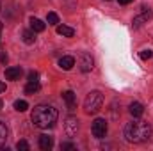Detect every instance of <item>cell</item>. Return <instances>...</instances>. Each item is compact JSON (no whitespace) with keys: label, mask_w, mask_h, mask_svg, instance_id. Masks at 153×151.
<instances>
[{"label":"cell","mask_w":153,"mask_h":151,"mask_svg":"<svg viewBox=\"0 0 153 151\" xmlns=\"http://www.w3.org/2000/svg\"><path fill=\"white\" fill-rule=\"evenodd\" d=\"M22 39H23L27 44H32V43L36 41V34H34V30H23V32H22Z\"/></svg>","instance_id":"obj_15"},{"label":"cell","mask_w":153,"mask_h":151,"mask_svg":"<svg viewBox=\"0 0 153 151\" xmlns=\"http://www.w3.org/2000/svg\"><path fill=\"white\" fill-rule=\"evenodd\" d=\"M0 62H2V64H7V55H5V53L0 55Z\"/></svg>","instance_id":"obj_24"},{"label":"cell","mask_w":153,"mask_h":151,"mask_svg":"<svg viewBox=\"0 0 153 151\" xmlns=\"http://www.w3.org/2000/svg\"><path fill=\"white\" fill-rule=\"evenodd\" d=\"M5 91V84L4 82H0V93H4Z\"/></svg>","instance_id":"obj_26"},{"label":"cell","mask_w":153,"mask_h":151,"mask_svg":"<svg viewBox=\"0 0 153 151\" xmlns=\"http://www.w3.org/2000/svg\"><path fill=\"white\" fill-rule=\"evenodd\" d=\"M30 29H32L34 32H43V30L46 29V25H45L39 18H30Z\"/></svg>","instance_id":"obj_13"},{"label":"cell","mask_w":153,"mask_h":151,"mask_svg":"<svg viewBox=\"0 0 153 151\" xmlns=\"http://www.w3.org/2000/svg\"><path fill=\"white\" fill-rule=\"evenodd\" d=\"M5 139H7V128H5V124L0 121V148H4Z\"/></svg>","instance_id":"obj_18"},{"label":"cell","mask_w":153,"mask_h":151,"mask_svg":"<svg viewBox=\"0 0 153 151\" xmlns=\"http://www.w3.org/2000/svg\"><path fill=\"white\" fill-rule=\"evenodd\" d=\"M91 130H93V135H94L96 139H103V137L107 135V121H105V119H102V117L94 119V121H93Z\"/></svg>","instance_id":"obj_4"},{"label":"cell","mask_w":153,"mask_h":151,"mask_svg":"<svg viewBox=\"0 0 153 151\" xmlns=\"http://www.w3.org/2000/svg\"><path fill=\"white\" fill-rule=\"evenodd\" d=\"M103 105V96L100 91H91L84 100V109L87 114H96Z\"/></svg>","instance_id":"obj_3"},{"label":"cell","mask_w":153,"mask_h":151,"mask_svg":"<svg viewBox=\"0 0 153 151\" xmlns=\"http://www.w3.org/2000/svg\"><path fill=\"white\" fill-rule=\"evenodd\" d=\"M61 150H75V144H71V142H62V144H61Z\"/></svg>","instance_id":"obj_23"},{"label":"cell","mask_w":153,"mask_h":151,"mask_svg":"<svg viewBox=\"0 0 153 151\" xmlns=\"http://www.w3.org/2000/svg\"><path fill=\"white\" fill-rule=\"evenodd\" d=\"M38 71H29V82H38Z\"/></svg>","instance_id":"obj_22"},{"label":"cell","mask_w":153,"mask_h":151,"mask_svg":"<svg viewBox=\"0 0 153 151\" xmlns=\"http://www.w3.org/2000/svg\"><path fill=\"white\" fill-rule=\"evenodd\" d=\"M16 150L18 151H29V144H27V141H18Z\"/></svg>","instance_id":"obj_20"},{"label":"cell","mask_w":153,"mask_h":151,"mask_svg":"<svg viewBox=\"0 0 153 151\" xmlns=\"http://www.w3.org/2000/svg\"><path fill=\"white\" fill-rule=\"evenodd\" d=\"M2 107H4V103H2V100H0V109H2Z\"/></svg>","instance_id":"obj_27"},{"label":"cell","mask_w":153,"mask_h":151,"mask_svg":"<svg viewBox=\"0 0 153 151\" xmlns=\"http://www.w3.org/2000/svg\"><path fill=\"white\" fill-rule=\"evenodd\" d=\"M76 130H78V119L73 117V115H70L68 119H66V133L71 137V135H75Z\"/></svg>","instance_id":"obj_7"},{"label":"cell","mask_w":153,"mask_h":151,"mask_svg":"<svg viewBox=\"0 0 153 151\" xmlns=\"http://www.w3.org/2000/svg\"><path fill=\"white\" fill-rule=\"evenodd\" d=\"M39 89H41L39 82H29V84L25 85V93H27V94H34V93H38Z\"/></svg>","instance_id":"obj_16"},{"label":"cell","mask_w":153,"mask_h":151,"mask_svg":"<svg viewBox=\"0 0 153 151\" xmlns=\"http://www.w3.org/2000/svg\"><path fill=\"white\" fill-rule=\"evenodd\" d=\"M57 34H59V36H64V38H73L75 30H73L71 27H66V25H59V27H57Z\"/></svg>","instance_id":"obj_14"},{"label":"cell","mask_w":153,"mask_h":151,"mask_svg":"<svg viewBox=\"0 0 153 151\" xmlns=\"http://www.w3.org/2000/svg\"><path fill=\"white\" fill-rule=\"evenodd\" d=\"M0 29H2V21H0Z\"/></svg>","instance_id":"obj_28"},{"label":"cell","mask_w":153,"mask_h":151,"mask_svg":"<svg viewBox=\"0 0 153 151\" xmlns=\"http://www.w3.org/2000/svg\"><path fill=\"white\" fill-rule=\"evenodd\" d=\"M128 110H130V114H132L134 117H141V115H143V112H144V107H143L139 101H134V103H130Z\"/></svg>","instance_id":"obj_12"},{"label":"cell","mask_w":153,"mask_h":151,"mask_svg":"<svg viewBox=\"0 0 153 151\" xmlns=\"http://www.w3.org/2000/svg\"><path fill=\"white\" fill-rule=\"evenodd\" d=\"M39 148L43 151H50L53 148V137H50V135H39Z\"/></svg>","instance_id":"obj_8"},{"label":"cell","mask_w":153,"mask_h":151,"mask_svg":"<svg viewBox=\"0 0 153 151\" xmlns=\"http://www.w3.org/2000/svg\"><path fill=\"white\" fill-rule=\"evenodd\" d=\"M22 76V68L20 66H14V68H7L5 70V78L7 80H20Z\"/></svg>","instance_id":"obj_11"},{"label":"cell","mask_w":153,"mask_h":151,"mask_svg":"<svg viewBox=\"0 0 153 151\" xmlns=\"http://www.w3.org/2000/svg\"><path fill=\"white\" fill-rule=\"evenodd\" d=\"M148 18H152V11H150V9H146V7H143V14L135 16V18H134V21H132V25L137 29V27H141L143 23H146V21H148Z\"/></svg>","instance_id":"obj_6"},{"label":"cell","mask_w":153,"mask_h":151,"mask_svg":"<svg viewBox=\"0 0 153 151\" xmlns=\"http://www.w3.org/2000/svg\"><path fill=\"white\" fill-rule=\"evenodd\" d=\"M59 66H61L64 71H70V70L75 66V59H73L71 55H64V57L59 59Z\"/></svg>","instance_id":"obj_9"},{"label":"cell","mask_w":153,"mask_h":151,"mask_svg":"<svg viewBox=\"0 0 153 151\" xmlns=\"http://www.w3.org/2000/svg\"><path fill=\"white\" fill-rule=\"evenodd\" d=\"M0 9H2V5H0Z\"/></svg>","instance_id":"obj_29"},{"label":"cell","mask_w":153,"mask_h":151,"mask_svg":"<svg viewBox=\"0 0 153 151\" xmlns=\"http://www.w3.org/2000/svg\"><path fill=\"white\" fill-rule=\"evenodd\" d=\"M117 2H119V4H123V5H128L132 0H117Z\"/></svg>","instance_id":"obj_25"},{"label":"cell","mask_w":153,"mask_h":151,"mask_svg":"<svg viewBox=\"0 0 153 151\" xmlns=\"http://www.w3.org/2000/svg\"><path fill=\"white\" fill-rule=\"evenodd\" d=\"M57 115H59V114H57V110H55L52 105H38V107H34L30 119H32L34 126L45 130V128H50V126L55 124Z\"/></svg>","instance_id":"obj_2"},{"label":"cell","mask_w":153,"mask_h":151,"mask_svg":"<svg viewBox=\"0 0 153 151\" xmlns=\"http://www.w3.org/2000/svg\"><path fill=\"white\" fill-rule=\"evenodd\" d=\"M152 126L148 121H132L125 126V139L132 144H141L150 141Z\"/></svg>","instance_id":"obj_1"},{"label":"cell","mask_w":153,"mask_h":151,"mask_svg":"<svg viewBox=\"0 0 153 151\" xmlns=\"http://www.w3.org/2000/svg\"><path fill=\"white\" fill-rule=\"evenodd\" d=\"M152 57H153V52H152V50H143V52H141V59L148 61V59H152Z\"/></svg>","instance_id":"obj_21"},{"label":"cell","mask_w":153,"mask_h":151,"mask_svg":"<svg viewBox=\"0 0 153 151\" xmlns=\"http://www.w3.org/2000/svg\"><path fill=\"white\" fill-rule=\"evenodd\" d=\"M14 109H16L18 112H25V110L29 109V103H27L25 100H16V101H14Z\"/></svg>","instance_id":"obj_17"},{"label":"cell","mask_w":153,"mask_h":151,"mask_svg":"<svg viewBox=\"0 0 153 151\" xmlns=\"http://www.w3.org/2000/svg\"><path fill=\"white\" fill-rule=\"evenodd\" d=\"M46 21H48L50 25H57V23H59V16H57L55 13H48V14H46Z\"/></svg>","instance_id":"obj_19"},{"label":"cell","mask_w":153,"mask_h":151,"mask_svg":"<svg viewBox=\"0 0 153 151\" xmlns=\"http://www.w3.org/2000/svg\"><path fill=\"white\" fill-rule=\"evenodd\" d=\"M93 66H94L93 57H91L87 52H82V53L78 55V68H80V71L87 73V71H91V70H93Z\"/></svg>","instance_id":"obj_5"},{"label":"cell","mask_w":153,"mask_h":151,"mask_svg":"<svg viewBox=\"0 0 153 151\" xmlns=\"http://www.w3.org/2000/svg\"><path fill=\"white\" fill-rule=\"evenodd\" d=\"M62 100L66 101V105H68V109H70V110L76 107V96H75V93H73V91H66V93H62Z\"/></svg>","instance_id":"obj_10"}]
</instances>
